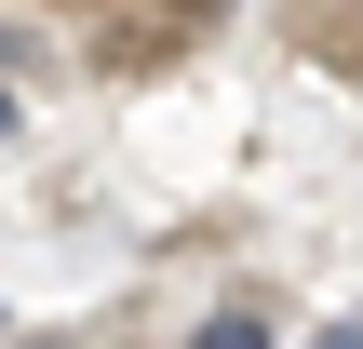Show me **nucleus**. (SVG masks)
Wrapping results in <instances>:
<instances>
[{
	"instance_id": "obj_1",
	"label": "nucleus",
	"mask_w": 363,
	"mask_h": 349,
	"mask_svg": "<svg viewBox=\"0 0 363 349\" xmlns=\"http://www.w3.org/2000/svg\"><path fill=\"white\" fill-rule=\"evenodd\" d=\"M189 349H269V323H256V309H216V323H202Z\"/></svg>"
},
{
	"instance_id": "obj_2",
	"label": "nucleus",
	"mask_w": 363,
	"mask_h": 349,
	"mask_svg": "<svg viewBox=\"0 0 363 349\" xmlns=\"http://www.w3.org/2000/svg\"><path fill=\"white\" fill-rule=\"evenodd\" d=\"M323 349H363V309H350V323H323Z\"/></svg>"
},
{
	"instance_id": "obj_3",
	"label": "nucleus",
	"mask_w": 363,
	"mask_h": 349,
	"mask_svg": "<svg viewBox=\"0 0 363 349\" xmlns=\"http://www.w3.org/2000/svg\"><path fill=\"white\" fill-rule=\"evenodd\" d=\"M27 349H67V336H27Z\"/></svg>"
}]
</instances>
